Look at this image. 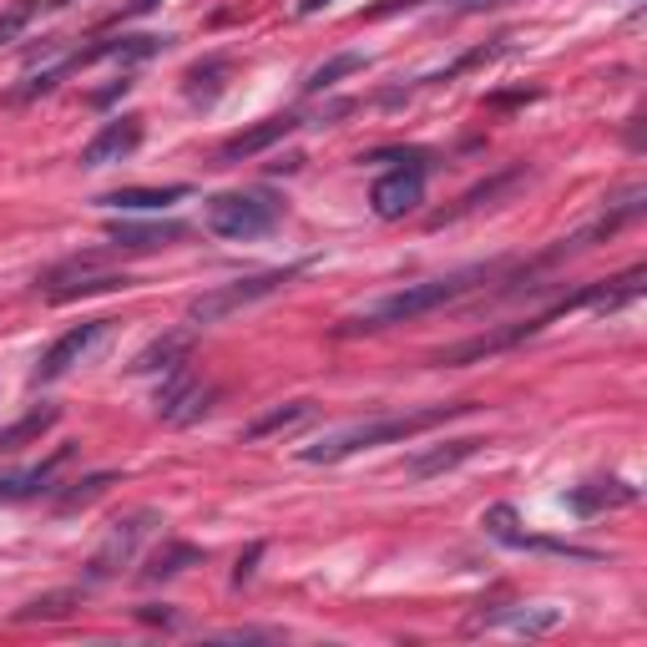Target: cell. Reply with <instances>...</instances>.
<instances>
[{
	"label": "cell",
	"mask_w": 647,
	"mask_h": 647,
	"mask_svg": "<svg viewBox=\"0 0 647 647\" xmlns=\"http://www.w3.org/2000/svg\"><path fill=\"white\" fill-rule=\"evenodd\" d=\"M470 405H435V410H415V415H374V420H349V425H335V431L314 435L309 445H299L294 456L304 466H335V460H349L360 450H374V445L390 441H410V435L431 431V425H445L450 415H466Z\"/></svg>",
	"instance_id": "1"
},
{
	"label": "cell",
	"mask_w": 647,
	"mask_h": 647,
	"mask_svg": "<svg viewBox=\"0 0 647 647\" xmlns=\"http://www.w3.org/2000/svg\"><path fill=\"white\" fill-rule=\"evenodd\" d=\"M496 268L486 264V268H460V274H445V278H425V284H410V288H400V294H390V299H380V304H370L364 314H354V319H344L335 329L339 339H349V335H370V329H390V324H410V319H420V314H431V309H445V304H456V299H466L470 288L480 284V278H491Z\"/></svg>",
	"instance_id": "2"
},
{
	"label": "cell",
	"mask_w": 647,
	"mask_h": 647,
	"mask_svg": "<svg viewBox=\"0 0 647 647\" xmlns=\"http://www.w3.org/2000/svg\"><path fill=\"white\" fill-rule=\"evenodd\" d=\"M278 213H284V208H278L268 192H218V198H208L203 223L218 238L253 243V238H264V233L278 229Z\"/></svg>",
	"instance_id": "3"
},
{
	"label": "cell",
	"mask_w": 647,
	"mask_h": 647,
	"mask_svg": "<svg viewBox=\"0 0 647 647\" xmlns=\"http://www.w3.org/2000/svg\"><path fill=\"white\" fill-rule=\"evenodd\" d=\"M294 274H299V268H268V274L238 278V284H218V288H208V294H198V299L188 304V319L192 324H223L238 309H253L258 299H274Z\"/></svg>",
	"instance_id": "4"
},
{
	"label": "cell",
	"mask_w": 647,
	"mask_h": 647,
	"mask_svg": "<svg viewBox=\"0 0 647 647\" xmlns=\"http://www.w3.org/2000/svg\"><path fill=\"white\" fill-rule=\"evenodd\" d=\"M157 527H162V516H157L152 506H142V511H132V516H121L117 527L107 531V541L92 552V562H86V587H92V582H112L121 566H132L137 552H142V541L152 537Z\"/></svg>",
	"instance_id": "5"
},
{
	"label": "cell",
	"mask_w": 647,
	"mask_h": 647,
	"mask_svg": "<svg viewBox=\"0 0 647 647\" xmlns=\"http://www.w3.org/2000/svg\"><path fill=\"white\" fill-rule=\"evenodd\" d=\"M152 405H157V420H168V425H192V420L213 405V384H198L188 364H178V370L162 374Z\"/></svg>",
	"instance_id": "6"
},
{
	"label": "cell",
	"mask_w": 647,
	"mask_h": 647,
	"mask_svg": "<svg viewBox=\"0 0 647 647\" xmlns=\"http://www.w3.org/2000/svg\"><path fill=\"white\" fill-rule=\"evenodd\" d=\"M107 324L112 319H92V324H76V329H66V335L56 339V344L41 354V364L31 370V384H51V380H61V374H72L76 364L92 354L102 339H107Z\"/></svg>",
	"instance_id": "7"
},
{
	"label": "cell",
	"mask_w": 647,
	"mask_h": 647,
	"mask_svg": "<svg viewBox=\"0 0 647 647\" xmlns=\"http://www.w3.org/2000/svg\"><path fill=\"white\" fill-rule=\"evenodd\" d=\"M420 203H425V168H395L370 188V208H374V218H384V223L415 213Z\"/></svg>",
	"instance_id": "8"
},
{
	"label": "cell",
	"mask_w": 647,
	"mask_h": 647,
	"mask_svg": "<svg viewBox=\"0 0 647 647\" xmlns=\"http://www.w3.org/2000/svg\"><path fill=\"white\" fill-rule=\"evenodd\" d=\"M137 147H142V117H117L82 147V168L96 172V168H112V162H127Z\"/></svg>",
	"instance_id": "9"
},
{
	"label": "cell",
	"mask_w": 647,
	"mask_h": 647,
	"mask_svg": "<svg viewBox=\"0 0 647 647\" xmlns=\"http://www.w3.org/2000/svg\"><path fill=\"white\" fill-rule=\"evenodd\" d=\"M288 132H299V117H294V112H284V117H268V121H258V127H248V132L229 137V142H223V152H218V162H248V157L268 152L274 142H284Z\"/></svg>",
	"instance_id": "10"
},
{
	"label": "cell",
	"mask_w": 647,
	"mask_h": 647,
	"mask_svg": "<svg viewBox=\"0 0 647 647\" xmlns=\"http://www.w3.org/2000/svg\"><path fill=\"white\" fill-rule=\"evenodd\" d=\"M188 182H168V188H117V192H102L96 208H121V213H162V208L182 203L188 198Z\"/></svg>",
	"instance_id": "11"
},
{
	"label": "cell",
	"mask_w": 647,
	"mask_h": 647,
	"mask_svg": "<svg viewBox=\"0 0 647 647\" xmlns=\"http://www.w3.org/2000/svg\"><path fill=\"white\" fill-rule=\"evenodd\" d=\"M61 460H72V445H61L51 460L41 466H25V470H0V501H25V496H41L51 491V476H56Z\"/></svg>",
	"instance_id": "12"
},
{
	"label": "cell",
	"mask_w": 647,
	"mask_h": 647,
	"mask_svg": "<svg viewBox=\"0 0 647 647\" xmlns=\"http://www.w3.org/2000/svg\"><path fill=\"white\" fill-rule=\"evenodd\" d=\"M107 238L117 243V248L152 253V248H168V243H182L188 229H182V223H107Z\"/></svg>",
	"instance_id": "13"
},
{
	"label": "cell",
	"mask_w": 647,
	"mask_h": 647,
	"mask_svg": "<svg viewBox=\"0 0 647 647\" xmlns=\"http://www.w3.org/2000/svg\"><path fill=\"white\" fill-rule=\"evenodd\" d=\"M188 349H192V329H178V335H162L147 349H137L127 370L132 374H168V370H178V364H188Z\"/></svg>",
	"instance_id": "14"
},
{
	"label": "cell",
	"mask_w": 647,
	"mask_h": 647,
	"mask_svg": "<svg viewBox=\"0 0 647 647\" xmlns=\"http://www.w3.org/2000/svg\"><path fill=\"white\" fill-rule=\"evenodd\" d=\"M86 268H92V258L61 268V274H76V284H56L51 288V304H72V299H86V294H117V288H132V274H86Z\"/></svg>",
	"instance_id": "15"
},
{
	"label": "cell",
	"mask_w": 647,
	"mask_h": 647,
	"mask_svg": "<svg viewBox=\"0 0 647 647\" xmlns=\"http://www.w3.org/2000/svg\"><path fill=\"white\" fill-rule=\"evenodd\" d=\"M486 441H476V435H466V441H445L435 445V450H425V456L410 460V480H431V476H445V470H456L460 460H470Z\"/></svg>",
	"instance_id": "16"
},
{
	"label": "cell",
	"mask_w": 647,
	"mask_h": 647,
	"mask_svg": "<svg viewBox=\"0 0 647 647\" xmlns=\"http://www.w3.org/2000/svg\"><path fill=\"white\" fill-rule=\"evenodd\" d=\"M633 486H623V480H592V486H576L572 496H566V506L572 511H582V516H597V511H607V506H627L633 501Z\"/></svg>",
	"instance_id": "17"
},
{
	"label": "cell",
	"mask_w": 647,
	"mask_h": 647,
	"mask_svg": "<svg viewBox=\"0 0 647 647\" xmlns=\"http://www.w3.org/2000/svg\"><path fill=\"white\" fill-rule=\"evenodd\" d=\"M56 420H61V410H56V405H41V410H31L25 420L6 425V431H0V456H15V450H25L31 441H41V435H46L51 425H56Z\"/></svg>",
	"instance_id": "18"
},
{
	"label": "cell",
	"mask_w": 647,
	"mask_h": 647,
	"mask_svg": "<svg viewBox=\"0 0 647 647\" xmlns=\"http://www.w3.org/2000/svg\"><path fill=\"white\" fill-rule=\"evenodd\" d=\"M364 66H370V56H364V51H339V56H329L324 66H314L309 82H304V92H329V86H339L344 76L364 72Z\"/></svg>",
	"instance_id": "19"
},
{
	"label": "cell",
	"mask_w": 647,
	"mask_h": 647,
	"mask_svg": "<svg viewBox=\"0 0 647 647\" xmlns=\"http://www.w3.org/2000/svg\"><path fill=\"white\" fill-rule=\"evenodd\" d=\"M476 623H506L516 627V633H552V627H562V607H537V612H480Z\"/></svg>",
	"instance_id": "20"
},
{
	"label": "cell",
	"mask_w": 647,
	"mask_h": 647,
	"mask_svg": "<svg viewBox=\"0 0 647 647\" xmlns=\"http://www.w3.org/2000/svg\"><path fill=\"white\" fill-rule=\"evenodd\" d=\"M198 562H203V552H198V547H188V541H172L168 552H157L152 562H147L142 582H168V576L188 572V566H198Z\"/></svg>",
	"instance_id": "21"
},
{
	"label": "cell",
	"mask_w": 647,
	"mask_h": 647,
	"mask_svg": "<svg viewBox=\"0 0 647 647\" xmlns=\"http://www.w3.org/2000/svg\"><path fill=\"white\" fill-rule=\"evenodd\" d=\"M304 415H309V400L278 405V410H268V415H258L253 425H243V441H264V435H278V431H288V425H299Z\"/></svg>",
	"instance_id": "22"
},
{
	"label": "cell",
	"mask_w": 647,
	"mask_h": 647,
	"mask_svg": "<svg viewBox=\"0 0 647 647\" xmlns=\"http://www.w3.org/2000/svg\"><path fill=\"white\" fill-rule=\"evenodd\" d=\"M72 602H82V592H51V597H36V602H25L21 612H15V623H51V617H66L72 612Z\"/></svg>",
	"instance_id": "23"
},
{
	"label": "cell",
	"mask_w": 647,
	"mask_h": 647,
	"mask_svg": "<svg viewBox=\"0 0 647 647\" xmlns=\"http://www.w3.org/2000/svg\"><path fill=\"white\" fill-rule=\"evenodd\" d=\"M229 72V66H223V61H208V66H192L188 72V102H218V92H223V82H218V76Z\"/></svg>",
	"instance_id": "24"
},
{
	"label": "cell",
	"mask_w": 647,
	"mask_h": 647,
	"mask_svg": "<svg viewBox=\"0 0 647 647\" xmlns=\"http://www.w3.org/2000/svg\"><path fill=\"white\" fill-rule=\"evenodd\" d=\"M112 480H117V476H112V470H102V476H86V480H76V491H66V496H61V501H56V511L66 516V511H82V506H92L96 496H102V491H107V486H112Z\"/></svg>",
	"instance_id": "25"
},
{
	"label": "cell",
	"mask_w": 647,
	"mask_h": 647,
	"mask_svg": "<svg viewBox=\"0 0 647 647\" xmlns=\"http://www.w3.org/2000/svg\"><path fill=\"white\" fill-rule=\"evenodd\" d=\"M480 527L491 531L501 547H521V537H527V531H516V511H511V506H491V511L480 516Z\"/></svg>",
	"instance_id": "26"
},
{
	"label": "cell",
	"mask_w": 647,
	"mask_h": 647,
	"mask_svg": "<svg viewBox=\"0 0 647 647\" xmlns=\"http://www.w3.org/2000/svg\"><path fill=\"white\" fill-rule=\"evenodd\" d=\"M31 11H36V6H31V0H21L15 11H6V15H0V46L21 36V31H25V21H31Z\"/></svg>",
	"instance_id": "27"
},
{
	"label": "cell",
	"mask_w": 647,
	"mask_h": 647,
	"mask_svg": "<svg viewBox=\"0 0 647 647\" xmlns=\"http://www.w3.org/2000/svg\"><path fill=\"white\" fill-rule=\"evenodd\" d=\"M258 556H264V541H253V547H248V556H238V572H233V582H238V587H243V582L253 576V562H258Z\"/></svg>",
	"instance_id": "28"
},
{
	"label": "cell",
	"mask_w": 647,
	"mask_h": 647,
	"mask_svg": "<svg viewBox=\"0 0 647 647\" xmlns=\"http://www.w3.org/2000/svg\"><path fill=\"white\" fill-rule=\"evenodd\" d=\"M157 6H162V0H127V6H121V21H132V15H147V11H157Z\"/></svg>",
	"instance_id": "29"
},
{
	"label": "cell",
	"mask_w": 647,
	"mask_h": 647,
	"mask_svg": "<svg viewBox=\"0 0 647 647\" xmlns=\"http://www.w3.org/2000/svg\"><path fill=\"white\" fill-rule=\"evenodd\" d=\"M324 6H329V0H299V11H304V15H314V11H324Z\"/></svg>",
	"instance_id": "30"
},
{
	"label": "cell",
	"mask_w": 647,
	"mask_h": 647,
	"mask_svg": "<svg viewBox=\"0 0 647 647\" xmlns=\"http://www.w3.org/2000/svg\"><path fill=\"white\" fill-rule=\"evenodd\" d=\"M46 6H51V11H61V6H72V0H46Z\"/></svg>",
	"instance_id": "31"
}]
</instances>
